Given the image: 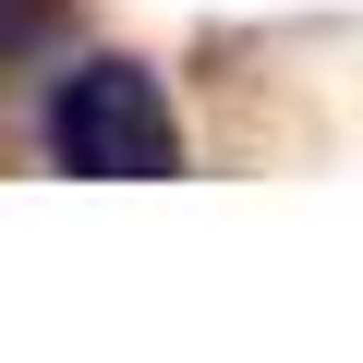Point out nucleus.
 Listing matches in <instances>:
<instances>
[{"label":"nucleus","mask_w":363,"mask_h":363,"mask_svg":"<svg viewBox=\"0 0 363 363\" xmlns=\"http://www.w3.org/2000/svg\"><path fill=\"white\" fill-rule=\"evenodd\" d=\"M37 145L85 182H169L182 169V121H169V85L121 49L97 61H61L49 73V109H37Z\"/></svg>","instance_id":"nucleus-1"}]
</instances>
